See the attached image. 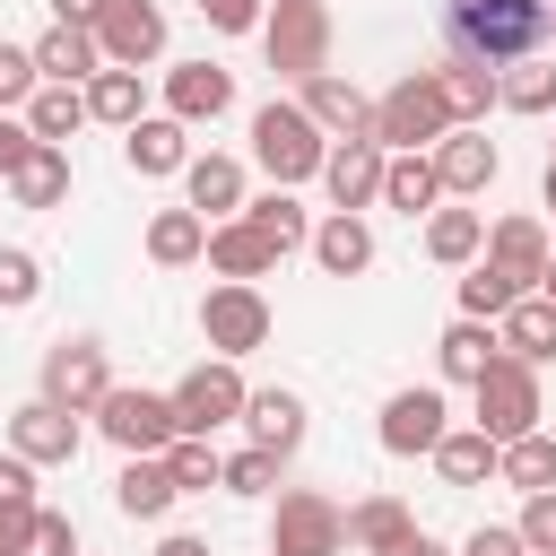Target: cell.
Listing matches in <instances>:
<instances>
[{
  "label": "cell",
  "instance_id": "7",
  "mask_svg": "<svg viewBox=\"0 0 556 556\" xmlns=\"http://www.w3.org/2000/svg\"><path fill=\"white\" fill-rule=\"evenodd\" d=\"M269 556H348V513L321 486H287L269 513Z\"/></svg>",
  "mask_w": 556,
  "mask_h": 556
},
{
  "label": "cell",
  "instance_id": "20",
  "mask_svg": "<svg viewBox=\"0 0 556 556\" xmlns=\"http://www.w3.org/2000/svg\"><path fill=\"white\" fill-rule=\"evenodd\" d=\"M35 70H43V87H87V78L104 70L96 26H43V35H35Z\"/></svg>",
  "mask_w": 556,
  "mask_h": 556
},
{
  "label": "cell",
  "instance_id": "13",
  "mask_svg": "<svg viewBox=\"0 0 556 556\" xmlns=\"http://www.w3.org/2000/svg\"><path fill=\"white\" fill-rule=\"evenodd\" d=\"M382 165H391L382 139H330V156H321V191H330V208H339V217H365V208L382 200Z\"/></svg>",
  "mask_w": 556,
  "mask_h": 556
},
{
  "label": "cell",
  "instance_id": "17",
  "mask_svg": "<svg viewBox=\"0 0 556 556\" xmlns=\"http://www.w3.org/2000/svg\"><path fill=\"white\" fill-rule=\"evenodd\" d=\"M478 261H495L513 287H530V295H539V278H547V261H556V252H547V226H539V217H495Z\"/></svg>",
  "mask_w": 556,
  "mask_h": 556
},
{
  "label": "cell",
  "instance_id": "56",
  "mask_svg": "<svg viewBox=\"0 0 556 556\" xmlns=\"http://www.w3.org/2000/svg\"><path fill=\"white\" fill-rule=\"evenodd\" d=\"M539 295H547V304H556V261H547V278H539Z\"/></svg>",
  "mask_w": 556,
  "mask_h": 556
},
{
  "label": "cell",
  "instance_id": "39",
  "mask_svg": "<svg viewBox=\"0 0 556 556\" xmlns=\"http://www.w3.org/2000/svg\"><path fill=\"white\" fill-rule=\"evenodd\" d=\"M495 104H504V113H556V52H530V61H513Z\"/></svg>",
  "mask_w": 556,
  "mask_h": 556
},
{
  "label": "cell",
  "instance_id": "37",
  "mask_svg": "<svg viewBox=\"0 0 556 556\" xmlns=\"http://www.w3.org/2000/svg\"><path fill=\"white\" fill-rule=\"evenodd\" d=\"M78 122H87V87H35L26 130H35L43 148H70V139H78Z\"/></svg>",
  "mask_w": 556,
  "mask_h": 556
},
{
  "label": "cell",
  "instance_id": "35",
  "mask_svg": "<svg viewBox=\"0 0 556 556\" xmlns=\"http://www.w3.org/2000/svg\"><path fill=\"white\" fill-rule=\"evenodd\" d=\"M426 252H434L443 269H469V261L486 252V217H478V208H434V217H426Z\"/></svg>",
  "mask_w": 556,
  "mask_h": 556
},
{
  "label": "cell",
  "instance_id": "50",
  "mask_svg": "<svg viewBox=\"0 0 556 556\" xmlns=\"http://www.w3.org/2000/svg\"><path fill=\"white\" fill-rule=\"evenodd\" d=\"M26 148H35V130H26V122H9V113H0V182H9V174H17V165H26Z\"/></svg>",
  "mask_w": 556,
  "mask_h": 556
},
{
  "label": "cell",
  "instance_id": "27",
  "mask_svg": "<svg viewBox=\"0 0 556 556\" xmlns=\"http://www.w3.org/2000/svg\"><path fill=\"white\" fill-rule=\"evenodd\" d=\"M148 261H156V269L208 261V217H200V208H156V217H148Z\"/></svg>",
  "mask_w": 556,
  "mask_h": 556
},
{
  "label": "cell",
  "instance_id": "23",
  "mask_svg": "<svg viewBox=\"0 0 556 556\" xmlns=\"http://www.w3.org/2000/svg\"><path fill=\"white\" fill-rule=\"evenodd\" d=\"M313 269H321V278H365V269H374V226L330 208V217L313 226Z\"/></svg>",
  "mask_w": 556,
  "mask_h": 556
},
{
  "label": "cell",
  "instance_id": "47",
  "mask_svg": "<svg viewBox=\"0 0 556 556\" xmlns=\"http://www.w3.org/2000/svg\"><path fill=\"white\" fill-rule=\"evenodd\" d=\"M26 556H78V521L43 504V513H35V539H26Z\"/></svg>",
  "mask_w": 556,
  "mask_h": 556
},
{
  "label": "cell",
  "instance_id": "3",
  "mask_svg": "<svg viewBox=\"0 0 556 556\" xmlns=\"http://www.w3.org/2000/svg\"><path fill=\"white\" fill-rule=\"evenodd\" d=\"M252 156H261V174H269L278 191H295V182H313V174H321L330 139H321V122H313L304 104L269 96V104L252 113Z\"/></svg>",
  "mask_w": 556,
  "mask_h": 556
},
{
  "label": "cell",
  "instance_id": "19",
  "mask_svg": "<svg viewBox=\"0 0 556 556\" xmlns=\"http://www.w3.org/2000/svg\"><path fill=\"white\" fill-rule=\"evenodd\" d=\"M243 200H252V191H243V165H235V156H217V148H208V156H191V165H182V208H200L208 226L243 217Z\"/></svg>",
  "mask_w": 556,
  "mask_h": 556
},
{
  "label": "cell",
  "instance_id": "41",
  "mask_svg": "<svg viewBox=\"0 0 556 556\" xmlns=\"http://www.w3.org/2000/svg\"><path fill=\"white\" fill-rule=\"evenodd\" d=\"M165 469H174V486H182V495L226 486V460L208 452V434H174V443H165Z\"/></svg>",
  "mask_w": 556,
  "mask_h": 556
},
{
  "label": "cell",
  "instance_id": "22",
  "mask_svg": "<svg viewBox=\"0 0 556 556\" xmlns=\"http://www.w3.org/2000/svg\"><path fill=\"white\" fill-rule=\"evenodd\" d=\"M243 226H252L278 261H287V252H313V217H304V200H295V191H278V182H269L261 200H243Z\"/></svg>",
  "mask_w": 556,
  "mask_h": 556
},
{
  "label": "cell",
  "instance_id": "26",
  "mask_svg": "<svg viewBox=\"0 0 556 556\" xmlns=\"http://www.w3.org/2000/svg\"><path fill=\"white\" fill-rule=\"evenodd\" d=\"M174 469H165V452H148V460H122V478H113V504L130 513V521H165L174 513Z\"/></svg>",
  "mask_w": 556,
  "mask_h": 556
},
{
  "label": "cell",
  "instance_id": "42",
  "mask_svg": "<svg viewBox=\"0 0 556 556\" xmlns=\"http://www.w3.org/2000/svg\"><path fill=\"white\" fill-rule=\"evenodd\" d=\"M43 295V261L26 243H0V313H26Z\"/></svg>",
  "mask_w": 556,
  "mask_h": 556
},
{
  "label": "cell",
  "instance_id": "12",
  "mask_svg": "<svg viewBox=\"0 0 556 556\" xmlns=\"http://www.w3.org/2000/svg\"><path fill=\"white\" fill-rule=\"evenodd\" d=\"M78 443H87L78 408H61V400H43V391H35L26 408H9V452H17V460H35V469H70Z\"/></svg>",
  "mask_w": 556,
  "mask_h": 556
},
{
  "label": "cell",
  "instance_id": "4",
  "mask_svg": "<svg viewBox=\"0 0 556 556\" xmlns=\"http://www.w3.org/2000/svg\"><path fill=\"white\" fill-rule=\"evenodd\" d=\"M261 52H269V70L295 78V87L321 78V70H330V9H321V0H269Z\"/></svg>",
  "mask_w": 556,
  "mask_h": 556
},
{
  "label": "cell",
  "instance_id": "54",
  "mask_svg": "<svg viewBox=\"0 0 556 556\" xmlns=\"http://www.w3.org/2000/svg\"><path fill=\"white\" fill-rule=\"evenodd\" d=\"M374 556H443V547H434L426 530H408V539H391V547H374Z\"/></svg>",
  "mask_w": 556,
  "mask_h": 556
},
{
  "label": "cell",
  "instance_id": "29",
  "mask_svg": "<svg viewBox=\"0 0 556 556\" xmlns=\"http://www.w3.org/2000/svg\"><path fill=\"white\" fill-rule=\"evenodd\" d=\"M495 460H504V443L478 434V426H452V434L434 443V478H443V486H486Z\"/></svg>",
  "mask_w": 556,
  "mask_h": 556
},
{
  "label": "cell",
  "instance_id": "40",
  "mask_svg": "<svg viewBox=\"0 0 556 556\" xmlns=\"http://www.w3.org/2000/svg\"><path fill=\"white\" fill-rule=\"evenodd\" d=\"M521 295H530V287H513L495 261H469V278H460V313H469V321H504Z\"/></svg>",
  "mask_w": 556,
  "mask_h": 556
},
{
  "label": "cell",
  "instance_id": "5",
  "mask_svg": "<svg viewBox=\"0 0 556 556\" xmlns=\"http://www.w3.org/2000/svg\"><path fill=\"white\" fill-rule=\"evenodd\" d=\"M96 434H104L122 460H148V452H165V443L182 434V417H174V391H130V382H113V391H104V408H96Z\"/></svg>",
  "mask_w": 556,
  "mask_h": 556
},
{
  "label": "cell",
  "instance_id": "16",
  "mask_svg": "<svg viewBox=\"0 0 556 556\" xmlns=\"http://www.w3.org/2000/svg\"><path fill=\"white\" fill-rule=\"evenodd\" d=\"M295 104L321 122V139H374V96H365L356 78H339V70L304 78V96H295Z\"/></svg>",
  "mask_w": 556,
  "mask_h": 556
},
{
  "label": "cell",
  "instance_id": "2",
  "mask_svg": "<svg viewBox=\"0 0 556 556\" xmlns=\"http://www.w3.org/2000/svg\"><path fill=\"white\" fill-rule=\"evenodd\" d=\"M460 122H452V104H443V78L434 70H408L400 87H382L374 96V139L391 148V156H426L434 139H452Z\"/></svg>",
  "mask_w": 556,
  "mask_h": 556
},
{
  "label": "cell",
  "instance_id": "53",
  "mask_svg": "<svg viewBox=\"0 0 556 556\" xmlns=\"http://www.w3.org/2000/svg\"><path fill=\"white\" fill-rule=\"evenodd\" d=\"M156 556H217V547H208L200 530H165V539H156Z\"/></svg>",
  "mask_w": 556,
  "mask_h": 556
},
{
  "label": "cell",
  "instance_id": "33",
  "mask_svg": "<svg viewBox=\"0 0 556 556\" xmlns=\"http://www.w3.org/2000/svg\"><path fill=\"white\" fill-rule=\"evenodd\" d=\"M495 330H504V356H521V365H556V304H547V295H521Z\"/></svg>",
  "mask_w": 556,
  "mask_h": 556
},
{
  "label": "cell",
  "instance_id": "24",
  "mask_svg": "<svg viewBox=\"0 0 556 556\" xmlns=\"http://www.w3.org/2000/svg\"><path fill=\"white\" fill-rule=\"evenodd\" d=\"M495 356H504V330H495V321H469V313H460V321L434 339L443 382H486V365H495Z\"/></svg>",
  "mask_w": 556,
  "mask_h": 556
},
{
  "label": "cell",
  "instance_id": "1",
  "mask_svg": "<svg viewBox=\"0 0 556 556\" xmlns=\"http://www.w3.org/2000/svg\"><path fill=\"white\" fill-rule=\"evenodd\" d=\"M443 35H452V61L513 70V61L547 52V35H556V0H443Z\"/></svg>",
  "mask_w": 556,
  "mask_h": 556
},
{
  "label": "cell",
  "instance_id": "28",
  "mask_svg": "<svg viewBox=\"0 0 556 556\" xmlns=\"http://www.w3.org/2000/svg\"><path fill=\"white\" fill-rule=\"evenodd\" d=\"M243 426H252V443L278 452V460L304 452V400H295V391H252V400H243Z\"/></svg>",
  "mask_w": 556,
  "mask_h": 556
},
{
  "label": "cell",
  "instance_id": "48",
  "mask_svg": "<svg viewBox=\"0 0 556 556\" xmlns=\"http://www.w3.org/2000/svg\"><path fill=\"white\" fill-rule=\"evenodd\" d=\"M0 513H35V460L0 452Z\"/></svg>",
  "mask_w": 556,
  "mask_h": 556
},
{
  "label": "cell",
  "instance_id": "51",
  "mask_svg": "<svg viewBox=\"0 0 556 556\" xmlns=\"http://www.w3.org/2000/svg\"><path fill=\"white\" fill-rule=\"evenodd\" d=\"M43 513V504H35ZM35 513H0V556H26V539H35Z\"/></svg>",
  "mask_w": 556,
  "mask_h": 556
},
{
  "label": "cell",
  "instance_id": "8",
  "mask_svg": "<svg viewBox=\"0 0 556 556\" xmlns=\"http://www.w3.org/2000/svg\"><path fill=\"white\" fill-rule=\"evenodd\" d=\"M200 339H208V356H226V365L252 356V348H269V295L217 278V287L200 295Z\"/></svg>",
  "mask_w": 556,
  "mask_h": 556
},
{
  "label": "cell",
  "instance_id": "55",
  "mask_svg": "<svg viewBox=\"0 0 556 556\" xmlns=\"http://www.w3.org/2000/svg\"><path fill=\"white\" fill-rule=\"evenodd\" d=\"M539 200H547V208H556V165H547V182H539Z\"/></svg>",
  "mask_w": 556,
  "mask_h": 556
},
{
  "label": "cell",
  "instance_id": "25",
  "mask_svg": "<svg viewBox=\"0 0 556 556\" xmlns=\"http://www.w3.org/2000/svg\"><path fill=\"white\" fill-rule=\"evenodd\" d=\"M208 269H217V278H235V287H261V278L278 269V252H269L243 217H226V226H208Z\"/></svg>",
  "mask_w": 556,
  "mask_h": 556
},
{
  "label": "cell",
  "instance_id": "46",
  "mask_svg": "<svg viewBox=\"0 0 556 556\" xmlns=\"http://www.w3.org/2000/svg\"><path fill=\"white\" fill-rule=\"evenodd\" d=\"M217 35H261V17H269V0H191Z\"/></svg>",
  "mask_w": 556,
  "mask_h": 556
},
{
  "label": "cell",
  "instance_id": "36",
  "mask_svg": "<svg viewBox=\"0 0 556 556\" xmlns=\"http://www.w3.org/2000/svg\"><path fill=\"white\" fill-rule=\"evenodd\" d=\"M408 530H417V513H408L400 495H356V504H348V547H365V556L391 547V539H408Z\"/></svg>",
  "mask_w": 556,
  "mask_h": 556
},
{
  "label": "cell",
  "instance_id": "31",
  "mask_svg": "<svg viewBox=\"0 0 556 556\" xmlns=\"http://www.w3.org/2000/svg\"><path fill=\"white\" fill-rule=\"evenodd\" d=\"M9 200H17V208H61V200H70V148H43V139H35L26 165L9 174Z\"/></svg>",
  "mask_w": 556,
  "mask_h": 556
},
{
  "label": "cell",
  "instance_id": "11",
  "mask_svg": "<svg viewBox=\"0 0 556 556\" xmlns=\"http://www.w3.org/2000/svg\"><path fill=\"white\" fill-rule=\"evenodd\" d=\"M374 434H382V452H391V460H417V452L434 460V443L452 434V408H443V391H434V382H408V391H391V400H382V426H374Z\"/></svg>",
  "mask_w": 556,
  "mask_h": 556
},
{
  "label": "cell",
  "instance_id": "38",
  "mask_svg": "<svg viewBox=\"0 0 556 556\" xmlns=\"http://www.w3.org/2000/svg\"><path fill=\"white\" fill-rule=\"evenodd\" d=\"M495 478H504V486H521V495H547V486H556V434L539 426V434H521V443H504V460H495Z\"/></svg>",
  "mask_w": 556,
  "mask_h": 556
},
{
  "label": "cell",
  "instance_id": "9",
  "mask_svg": "<svg viewBox=\"0 0 556 556\" xmlns=\"http://www.w3.org/2000/svg\"><path fill=\"white\" fill-rule=\"evenodd\" d=\"M104 391H113V365H104V339H52L43 348V400H61V408H78V417H96L104 408Z\"/></svg>",
  "mask_w": 556,
  "mask_h": 556
},
{
  "label": "cell",
  "instance_id": "21",
  "mask_svg": "<svg viewBox=\"0 0 556 556\" xmlns=\"http://www.w3.org/2000/svg\"><path fill=\"white\" fill-rule=\"evenodd\" d=\"M122 165H130V174H182V165H191V130H182L174 113H148V122L122 130Z\"/></svg>",
  "mask_w": 556,
  "mask_h": 556
},
{
  "label": "cell",
  "instance_id": "30",
  "mask_svg": "<svg viewBox=\"0 0 556 556\" xmlns=\"http://www.w3.org/2000/svg\"><path fill=\"white\" fill-rule=\"evenodd\" d=\"M434 78H443V104H452V122H460V130H478V122H486V104L504 96V70H486V61H443Z\"/></svg>",
  "mask_w": 556,
  "mask_h": 556
},
{
  "label": "cell",
  "instance_id": "52",
  "mask_svg": "<svg viewBox=\"0 0 556 556\" xmlns=\"http://www.w3.org/2000/svg\"><path fill=\"white\" fill-rule=\"evenodd\" d=\"M104 0H52V26H96Z\"/></svg>",
  "mask_w": 556,
  "mask_h": 556
},
{
  "label": "cell",
  "instance_id": "49",
  "mask_svg": "<svg viewBox=\"0 0 556 556\" xmlns=\"http://www.w3.org/2000/svg\"><path fill=\"white\" fill-rule=\"evenodd\" d=\"M460 556H530V547H521V530H513V521H478V530L460 539Z\"/></svg>",
  "mask_w": 556,
  "mask_h": 556
},
{
  "label": "cell",
  "instance_id": "44",
  "mask_svg": "<svg viewBox=\"0 0 556 556\" xmlns=\"http://www.w3.org/2000/svg\"><path fill=\"white\" fill-rule=\"evenodd\" d=\"M226 495H278V452H261V443L226 452Z\"/></svg>",
  "mask_w": 556,
  "mask_h": 556
},
{
  "label": "cell",
  "instance_id": "34",
  "mask_svg": "<svg viewBox=\"0 0 556 556\" xmlns=\"http://www.w3.org/2000/svg\"><path fill=\"white\" fill-rule=\"evenodd\" d=\"M87 122H113V130L148 122V87H139V70H96V78H87Z\"/></svg>",
  "mask_w": 556,
  "mask_h": 556
},
{
  "label": "cell",
  "instance_id": "57",
  "mask_svg": "<svg viewBox=\"0 0 556 556\" xmlns=\"http://www.w3.org/2000/svg\"><path fill=\"white\" fill-rule=\"evenodd\" d=\"M547 165H556V156H547Z\"/></svg>",
  "mask_w": 556,
  "mask_h": 556
},
{
  "label": "cell",
  "instance_id": "15",
  "mask_svg": "<svg viewBox=\"0 0 556 556\" xmlns=\"http://www.w3.org/2000/svg\"><path fill=\"white\" fill-rule=\"evenodd\" d=\"M165 113H174L182 130L235 113V70H217V61H174V70H165Z\"/></svg>",
  "mask_w": 556,
  "mask_h": 556
},
{
  "label": "cell",
  "instance_id": "6",
  "mask_svg": "<svg viewBox=\"0 0 556 556\" xmlns=\"http://www.w3.org/2000/svg\"><path fill=\"white\" fill-rule=\"evenodd\" d=\"M469 391H478V434H495V443H521V434H539V417H547L539 365H521V356H495L486 382H469Z\"/></svg>",
  "mask_w": 556,
  "mask_h": 556
},
{
  "label": "cell",
  "instance_id": "18",
  "mask_svg": "<svg viewBox=\"0 0 556 556\" xmlns=\"http://www.w3.org/2000/svg\"><path fill=\"white\" fill-rule=\"evenodd\" d=\"M426 156H434V174H443V200H469V191H486V182L504 174V156H495L486 130H452V139H434Z\"/></svg>",
  "mask_w": 556,
  "mask_h": 556
},
{
  "label": "cell",
  "instance_id": "14",
  "mask_svg": "<svg viewBox=\"0 0 556 556\" xmlns=\"http://www.w3.org/2000/svg\"><path fill=\"white\" fill-rule=\"evenodd\" d=\"M96 43H104V70H148L165 52V9L156 0H104Z\"/></svg>",
  "mask_w": 556,
  "mask_h": 556
},
{
  "label": "cell",
  "instance_id": "10",
  "mask_svg": "<svg viewBox=\"0 0 556 556\" xmlns=\"http://www.w3.org/2000/svg\"><path fill=\"white\" fill-rule=\"evenodd\" d=\"M243 400H252V382H243L226 356H208V365H191V374L174 382V417H182V434H217V426H243Z\"/></svg>",
  "mask_w": 556,
  "mask_h": 556
},
{
  "label": "cell",
  "instance_id": "32",
  "mask_svg": "<svg viewBox=\"0 0 556 556\" xmlns=\"http://www.w3.org/2000/svg\"><path fill=\"white\" fill-rule=\"evenodd\" d=\"M382 208H400V217H434V208H443V174H434V156H391V165H382Z\"/></svg>",
  "mask_w": 556,
  "mask_h": 556
},
{
  "label": "cell",
  "instance_id": "45",
  "mask_svg": "<svg viewBox=\"0 0 556 556\" xmlns=\"http://www.w3.org/2000/svg\"><path fill=\"white\" fill-rule=\"evenodd\" d=\"M513 530H521L530 556H556V486H547V495H521V521H513Z\"/></svg>",
  "mask_w": 556,
  "mask_h": 556
},
{
  "label": "cell",
  "instance_id": "43",
  "mask_svg": "<svg viewBox=\"0 0 556 556\" xmlns=\"http://www.w3.org/2000/svg\"><path fill=\"white\" fill-rule=\"evenodd\" d=\"M35 87H43L35 43H0V113H26V104H35Z\"/></svg>",
  "mask_w": 556,
  "mask_h": 556
}]
</instances>
